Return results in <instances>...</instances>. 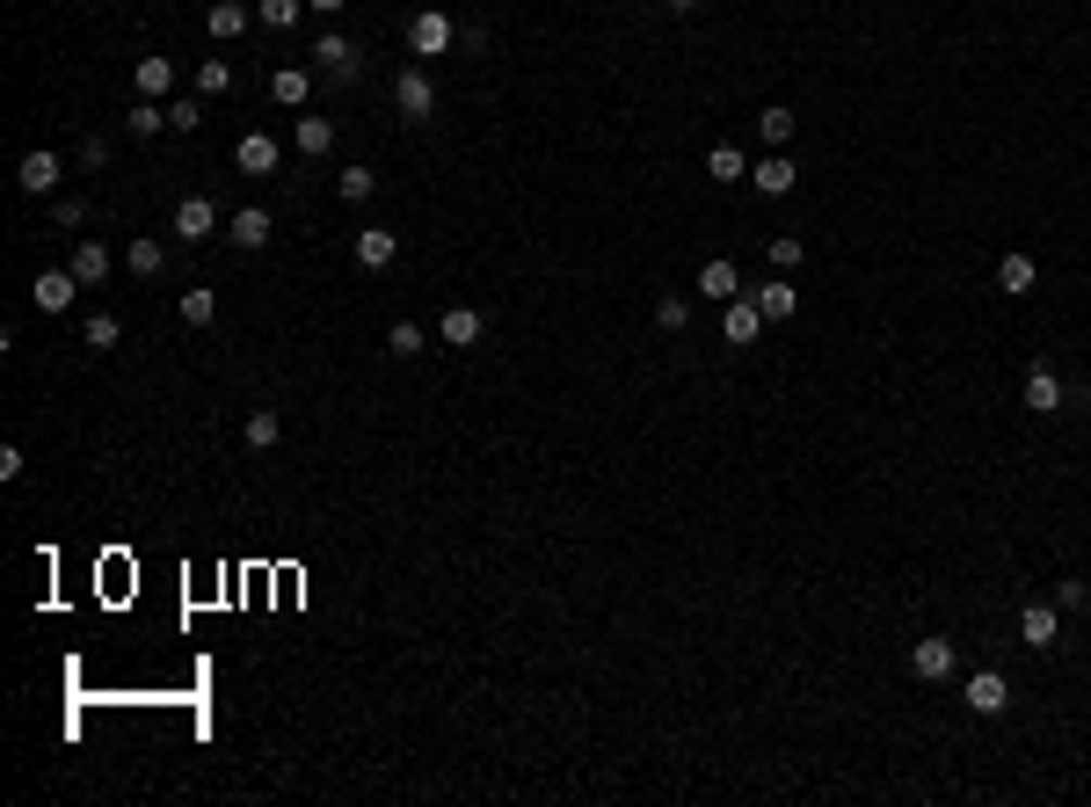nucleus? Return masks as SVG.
Segmentation results:
<instances>
[{"instance_id": "f257e3e1", "label": "nucleus", "mask_w": 1091, "mask_h": 807, "mask_svg": "<svg viewBox=\"0 0 1091 807\" xmlns=\"http://www.w3.org/2000/svg\"><path fill=\"white\" fill-rule=\"evenodd\" d=\"M452 37H459V29H452V15H444V8H422V15L408 23V51H415V59H444V51H452Z\"/></svg>"}, {"instance_id": "f03ea898", "label": "nucleus", "mask_w": 1091, "mask_h": 807, "mask_svg": "<svg viewBox=\"0 0 1091 807\" xmlns=\"http://www.w3.org/2000/svg\"><path fill=\"white\" fill-rule=\"evenodd\" d=\"M393 102H401V117H408V124L436 117V80L422 74V66H408V74H393Z\"/></svg>"}, {"instance_id": "7ed1b4c3", "label": "nucleus", "mask_w": 1091, "mask_h": 807, "mask_svg": "<svg viewBox=\"0 0 1091 807\" xmlns=\"http://www.w3.org/2000/svg\"><path fill=\"white\" fill-rule=\"evenodd\" d=\"M306 59H314V66H320V74H328V80H350V74H357V44H350L342 29H328V37H314V51H306Z\"/></svg>"}, {"instance_id": "20e7f679", "label": "nucleus", "mask_w": 1091, "mask_h": 807, "mask_svg": "<svg viewBox=\"0 0 1091 807\" xmlns=\"http://www.w3.org/2000/svg\"><path fill=\"white\" fill-rule=\"evenodd\" d=\"M218 233V204L212 196H182L175 204V241H212Z\"/></svg>"}, {"instance_id": "39448f33", "label": "nucleus", "mask_w": 1091, "mask_h": 807, "mask_svg": "<svg viewBox=\"0 0 1091 807\" xmlns=\"http://www.w3.org/2000/svg\"><path fill=\"white\" fill-rule=\"evenodd\" d=\"M80 292H88V284H80L73 269H45V277L29 284V298H37L45 313H66V306H73V298H80Z\"/></svg>"}, {"instance_id": "423d86ee", "label": "nucleus", "mask_w": 1091, "mask_h": 807, "mask_svg": "<svg viewBox=\"0 0 1091 807\" xmlns=\"http://www.w3.org/2000/svg\"><path fill=\"white\" fill-rule=\"evenodd\" d=\"M1018 640L1026 648H1055L1063 640V604H1026L1018 612Z\"/></svg>"}, {"instance_id": "0eeeda50", "label": "nucleus", "mask_w": 1091, "mask_h": 807, "mask_svg": "<svg viewBox=\"0 0 1091 807\" xmlns=\"http://www.w3.org/2000/svg\"><path fill=\"white\" fill-rule=\"evenodd\" d=\"M910 669H917V684H946V677H953V640H939V633L917 640V648H910Z\"/></svg>"}, {"instance_id": "6e6552de", "label": "nucleus", "mask_w": 1091, "mask_h": 807, "mask_svg": "<svg viewBox=\"0 0 1091 807\" xmlns=\"http://www.w3.org/2000/svg\"><path fill=\"white\" fill-rule=\"evenodd\" d=\"M59 175H66V161L37 146V153H23V168H15V182H23L29 196H51V190H59Z\"/></svg>"}, {"instance_id": "1a4fd4ad", "label": "nucleus", "mask_w": 1091, "mask_h": 807, "mask_svg": "<svg viewBox=\"0 0 1091 807\" xmlns=\"http://www.w3.org/2000/svg\"><path fill=\"white\" fill-rule=\"evenodd\" d=\"M1012 706V684L997 677V669H975L968 677V713H982V720H997V713Z\"/></svg>"}, {"instance_id": "9d476101", "label": "nucleus", "mask_w": 1091, "mask_h": 807, "mask_svg": "<svg viewBox=\"0 0 1091 807\" xmlns=\"http://www.w3.org/2000/svg\"><path fill=\"white\" fill-rule=\"evenodd\" d=\"M757 328H764L757 298H727V306H721V335H727L735 349H750V343H757Z\"/></svg>"}, {"instance_id": "9b49d317", "label": "nucleus", "mask_w": 1091, "mask_h": 807, "mask_svg": "<svg viewBox=\"0 0 1091 807\" xmlns=\"http://www.w3.org/2000/svg\"><path fill=\"white\" fill-rule=\"evenodd\" d=\"M269 233H277V219H269L263 204H241V212L226 219V241H233V247H263Z\"/></svg>"}, {"instance_id": "f8f14e48", "label": "nucleus", "mask_w": 1091, "mask_h": 807, "mask_svg": "<svg viewBox=\"0 0 1091 807\" xmlns=\"http://www.w3.org/2000/svg\"><path fill=\"white\" fill-rule=\"evenodd\" d=\"M248 23H255V8H241V0H212V8H204V29H212L218 44L248 37Z\"/></svg>"}, {"instance_id": "ddd939ff", "label": "nucleus", "mask_w": 1091, "mask_h": 807, "mask_svg": "<svg viewBox=\"0 0 1091 807\" xmlns=\"http://www.w3.org/2000/svg\"><path fill=\"white\" fill-rule=\"evenodd\" d=\"M481 328H487V320L473 313V306H444V320H436L444 349H473V343H481Z\"/></svg>"}, {"instance_id": "4468645a", "label": "nucleus", "mask_w": 1091, "mask_h": 807, "mask_svg": "<svg viewBox=\"0 0 1091 807\" xmlns=\"http://www.w3.org/2000/svg\"><path fill=\"white\" fill-rule=\"evenodd\" d=\"M131 80H139L145 102H175V59H139V66H131Z\"/></svg>"}, {"instance_id": "2eb2a0df", "label": "nucleus", "mask_w": 1091, "mask_h": 807, "mask_svg": "<svg viewBox=\"0 0 1091 807\" xmlns=\"http://www.w3.org/2000/svg\"><path fill=\"white\" fill-rule=\"evenodd\" d=\"M393 255H401L393 226H357V262L364 269H393Z\"/></svg>"}, {"instance_id": "dca6fc26", "label": "nucleus", "mask_w": 1091, "mask_h": 807, "mask_svg": "<svg viewBox=\"0 0 1091 807\" xmlns=\"http://www.w3.org/2000/svg\"><path fill=\"white\" fill-rule=\"evenodd\" d=\"M233 168L241 175H277V139H269V131H248L241 146H233Z\"/></svg>"}, {"instance_id": "f3484780", "label": "nucleus", "mask_w": 1091, "mask_h": 807, "mask_svg": "<svg viewBox=\"0 0 1091 807\" xmlns=\"http://www.w3.org/2000/svg\"><path fill=\"white\" fill-rule=\"evenodd\" d=\"M750 182H757V196H794L800 168L786 161V153H772V161H757V168H750Z\"/></svg>"}, {"instance_id": "a211bd4d", "label": "nucleus", "mask_w": 1091, "mask_h": 807, "mask_svg": "<svg viewBox=\"0 0 1091 807\" xmlns=\"http://www.w3.org/2000/svg\"><path fill=\"white\" fill-rule=\"evenodd\" d=\"M306 95H314V74H306V66H277V74H269V102L306 110Z\"/></svg>"}, {"instance_id": "6ab92c4d", "label": "nucleus", "mask_w": 1091, "mask_h": 807, "mask_svg": "<svg viewBox=\"0 0 1091 807\" xmlns=\"http://www.w3.org/2000/svg\"><path fill=\"white\" fill-rule=\"evenodd\" d=\"M1026 408H1033V415H1055V408H1063V379H1055L1048 364L1026 371Z\"/></svg>"}, {"instance_id": "aec40b11", "label": "nucleus", "mask_w": 1091, "mask_h": 807, "mask_svg": "<svg viewBox=\"0 0 1091 807\" xmlns=\"http://www.w3.org/2000/svg\"><path fill=\"white\" fill-rule=\"evenodd\" d=\"M699 292H706V298H721V306H727V298H743V269L713 255V262L699 269Z\"/></svg>"}, {"instance_id": "412c9836", "label": "nucleus", "mask_w": 1091, "mask_h": 807, "mask_svg": "<svg viewBox=\"0 0 1091 807\" xmlns=\"http://www.w3.org/2000/svg\"><path fill=\"white\" fill-rule=\"evenodd\" d=\"M757 313H764V320H794L800 313V292L786 284V277H772V284H757Z\"/></svg>"}, {"instance_id": "4be33fe9", "label": "nucleus", "mask_w": 1091, "mask_h": 807, "mask_svg": "<svg viewBox=\"0 0 1091 807\" xmlns=\"http://www.w3.org/2000/svg\"><path fill=\"white\" fill-rule=\"evenodd\" d=\"M124 269H131V277H161V269H168V247L153 241V233H139V241L124 247Z\"/></svg>"}, {"instance_id": "5701e85b", "label": "nucleus", "mask_w": 1091, "mask_h": 807, "mask_svg": "<svg viewBox=\"0 0 1091 807\" xmlns=\"http://www.w3.org/2000/svg\"><path fill=\"white\" fill-rule=\"evenodd\" d=\"M794 110H786V102H772V110H764V117H757V131H764V146H772V153H786V146H794Z\"/></svg>"}, {"instance_id": "b1692460", "label": "nucleus", "mask_w": 1091, "mask_h": 807, "mask_svg": "<svg viewBox=\"0 0 1091 807\" xmlns=\"http://www.w3.org/2000/svg\"><path fill=\"white\" fill-rule=\"evenodd\" d=\"M73 277H80V284H102V277H110V247H102V241H80V247H73Z\"/></svg>"}, {"instance_id": "393cba45", "label": "nucleus", "mask_w": 1091, "mask_h": 807, "mask_svg": "<svg viewBox=\"0 0 1091 807\" xmlns=\"http://www.w3.org/2000/svg\"><path fill=\"white\" fill-rule=\"evenodd\" d=\"M277 444H284V415H277V408H255V415H248V451H277Z\"/></svg>"}, {"instance_id": "a878e982", "label": "nucleus", "mask_w": 1091, "mask_h": 807, "mask_svg": "<svg viewBox=\"0 0 1091 807\" xmlns=\"http://www.w3.org/2000/svg\"><path fill=\"white\" fill-rule=\"evenodd\" d=\"M997 292H1012V298L1033 292V255H1004L997 262Z\"/></svg>"}, {"instance_id": "bb28decb", "label": "nucleus", "mask_w": 1091, "mask_h": 807, "mask_svg": "<svg viewBox=\"0 0 1091 807\" xmlns=\"http://www.w3.org/2000/svg\"><path fill=\"white\" fill-rule=\"evenodd\" d=\"M161 124H168V102H131V117H124V131H131V139H153V131H161Z\"/></svg>"}, {"instance_id": "cd10ccee", "label": "nucleus", "mask_w": 1091, "mask_h": 807, "mask_svg": "<svg viewBox=\"0 0 1091 807\" xmlns=\"http://www.w3.org/2000/svg\"><path fill=\"white\" fill-rule=\"evenodd\" d=\"M299 153H314V161H320V153H335V124H328V117H299Z\"/></svg>"}, {"instance_id": "c85d7f7f", "label": "nucleus", "mask_w": 1091, "mask_h": 807, "mask_svg": "<svg viewBox=\"0 0 1091 807\" xmlns=\"http://www.w3.org/2000/svg\"><path fill=\"white\" fill-rule=\"evenodd\" d=\"M299 15H306V0H255V23L263 29H291Z\"/></svg>"}, {"instance_id": "c756f323", "label": "nucleus", "mask_w": 1091, "mask_h": 807, "mask_svg": "<svg viewBox=\"0 0 1091 807\" xmlns=\"http://www.w3.org/2000/svg\"><path fill=\"white\" fill-rule=\"evenodd\" d=\"M182 320H190V328H212V320H218V292H204V284L182 292Z\"/></svg>"}, {"instance_id": "7c9ffc66", "label": "nucleus", "mask_w": 1091, "mask_h": 807, "mask_svg": "<svg viewBox=\"0 0 1091 807\" xmlns=\"http://www.w3.org/2000/svg\"><path fill=\"white\" fill-rule=\"evenodd\" d=\"M706 175H713V182H743L750 168H743V153H735V146H713V153H706Z\"/></svg>"}, {"instance_id": "2f4dec72", "label": "nucleus", "mask_w": 1091, "mask_h": 807, "mask_svg": "<svg viewBox=\"0 0 1091 807\" xmlns=\"http://www.w3.org/2000/svg\"><path fill=\"white\" fill-rule=\"evenodd\" d=\"M117 335H124L117 313H88V328H80V343H88V349H117Z\"/></svg>"}, {"instance_id": "473e14b6", "label": "nucleus", "mask_w": 1091, "mask_h": 807, "mask_svg": "<svg viewBox=\"0 0 1091 807\" xmlns=\"http://www.w3.org/2000/svg\"><path fill=\"white\" fill-rule=\"evenodd\" d=\"M335 190H342V204H364V196L379 190V175H371V168H342V175H335Z\"/></svg>"}, {"instance_id": "72a5a7b5", "label": "nucleus", "mask_w": 1091, "mask_h": 807, "mask_svg": "<svg viewBox=\"0 0 1091 807\" xmlns=\"http://www.w3.org/2000/svg\"><path fill=\"white\" fill-rule=\"evenodd\" d=\"M226 88H233V66H226V59H204V66H196V95H226Z\"/></svg>"}, {"instance_id": "f704fd0d", "label": "nucleus", "mask_w": 1091, "mask_h": 807, "mask_svg": "<svg viewBox=\"0 0 1091 807\" xmlns=\"http://www.w3.org/2000/svg\"><path fill=\"white\" fill-rule=\"evenodd\" d=\"M204 124V95H175L168 102V131H196Z\"/></svg>"}, {"instance_id": "c9c22d12", "label": "nucleus", "mask_w": 1091, "mask_h": 807, "mask_svg": "<svg viewBox=\"0 0 1091 807\" xmlns=\"http://www.w3.org/2000/svg\"><path fill=\"white\" fill-rule=\"evenodd\" d=\"M386 349H393V357H422V328H415V320H393Z\"/></svg>"}, {"instance_id": "e433bc0d", "label": "nucleus", "mask_w": 1091, "mask_h": 807, "mask_svg": "<svg viewBox=\"0 0 1091 807\" xmlns=\"http://www.w3.org/2000/svg\"><path fill=\"white\" fill-rule=\"evenodd\" d=\"M655 320H662V328H684V320H692V306L670 292V298H655Z\"/></svg>"}, {"instance_id": "4c0bfd02", "label": "nucleus", "mask_w": 1091, "mask_h": 807, "mask_svg": "<svg viewBox=\"0 0 1091 807\" xmlns=\"http://www.w3.org/2000/svg\"><path fill=\"white\" fill-rule=\"evenodd\" d=\"M772 269H800V241H794V233H778V241H772Z\"/></svg>"}, {"instance_id": "58836bf2", "label": "nucleus", "mask_w": 1091, "mask_h": 807, "mask_svg": "<svg viewBox=\"0 0 1091 807\" xmlns=\"http://www.w3.org/2000/svg\"><path fill=\"white\" fill-rule=\"evenodd\" d=\"M51 219H59V226H80V219H88V204H80V196H59V204H51Z\"/></svg>"}, {"instance_id": "ea45409f", "label": "nucleus", "mask_w": 1091, "mask_h": 807, "mask_svg": "<svg viewBox=\"0 0 1091 807\" xmlns=\"http://www.w3.org/2000/svg\"><path fill=\"white\" fill-rule=\"evenodd\" d=\"M1055 604H1063V612H1077V604H1091V589H1084V582H1055Z\"/></svg>"}, {"instance_id": "a19ab883", "label": "nucleus", "mask_w": 1091, "mask_h": 807, "mask_svg": "<svg viewBox=\"0 0 1091 807\" xmlns=\"http://www.w3.org/2000/svg\"><path fill=\"white\" fill-rule=\"evenodd\" d=\"M0 481H23V444H0Z\"/></svg>"}, {"instance_id": "79ce46f5", "label": "nucleus", "mask_w": 1091, "mask_h": 807, "mask_svg": "<svg viewBox=\"0 0 1091 807\" xmlns=\"http://www.w3.org/2000/svg\"><path fill=\"white\" fill-rule=\"evenodd\" d=\"M80 168H110V146H102V139H80Z\"/></svg>"}, {"instance_id": "37998d69", "label": "nucleus", "mask_w": 1091, "mask_h": 807, "mask_svg": "<svg viewBox=\"0 0 1091 807\" xmlns=\"http://www.w3.org/2000/svg\"><path fill=\"white\" fill-rule=\"evenodd\" d=\"M306 8H314V15H342V8H350V0H306Z\"/></svg>"}, {"instance_id": "c03bdc74", "label": "nucleus", "mask_w": 1091, "mask_h": 807, "mask_svg": "<svg viewBox=\"0 0 1091 807\" xmlns=\"http://www.w3.org/2000/svg\"><path fill=\"white\" fill-rule=\"evenodd\" d=\"M670 8H699V0H670Z\"/></svg>"}]
</instances>
